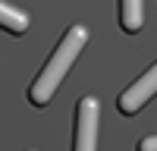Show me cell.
<instances>
[{"instance_id":"6","label":"cell","mask_w":157,"mask_h":151,"mask_svg":"<svg viewBox=\"0 0 157 151\" xmlns=\"http://www.w3.org/2000/svg\"><path fill=\"white\" fill-rule=\"evenodd\" d=\"M138 151H157V135H148L138 142Z\"/></svg>"},{"instance_id":"5","label":"cell","mask_w":157,"mask_h":151,"mask_svg":"<svg viewBox=\"0 0 157 151\" xmlns=\"http://www.w3.org/2000/svg\"><path fill=\"white\" fill-rule=\"evenodd\" d=\"M0 25H3L6 32H13V35H22L29 29V16L19 13V10H13L10 3H0Z\"/></svg>"},{"instance_id":"4","label":"cell","mask_w":157,"mask_h":151,"mask_svg":"<svg viewBox=\"0 0 157 151\" xmlns=\"http://www.w3.org/2000/svg\"><path fill=\"white\" fill-rule=\"evenodd\" d=\"M145 22V3L141 0H120V25L123 32H138Z\"/></svg>"},{"instance_id":"2","label":"cell","mask_w":157,"mask_h":151,"mask_svg":"<svg viewBox=\"0 0 157 151\" xmlns=\"http://www.w3.org/2000/svg\"><path fill=\"white\" fill-rule=\"evenodd\" d=\"M98 126H101V107L94 98H82L75 110V142L72 151H98Z\"/></svg>"},{"instance_id":"1","label":"cell","mask_w":157,"mask_h":151,"mask_svg":"<svg viewBox=\"0 0 157 151\" xmlns=\"http://www.w3.org/2000/svg\"><path fill=\"white\" fill-rule=\"evenodd\" d=\"M85 41H88V32L82 29V25H72V29L60 38L57 50L50 54V60L44 63L41 76H38V79L32 82V88H29V101H32L35 107H44L47 101L54 98L60 79L69 72V66L75 63V57H78V50L85 47Z\"/></svg>"},{"instance_id":"3","label":"cell","mask_w":157,"mask_h":151,"mask_svg":"<svg viewBox=\"0 0 157 151\" xmlns=\"http://www.w3.org/2000/svg\"><path fill=\"white\" fill-rule=\"evenodd\" d=\"M154 95H157V63H154L145 76H138V79L120 95L116 107H120V113H138Z\"/></svg>"}]
</instances>
